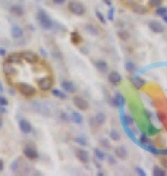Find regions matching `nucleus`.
Masks as SVG:
<instances>
[{
    "label": "nucleus",
    "mask_w": 167,
    "mask_h": 176,
    "mask_svg": "<svg viewBox=\"0 0 167 176\" xmlns=\"http://www.w3.org/2000/svg\"><path fill=\"white\" fill-rule=\"evenodd\" d=\"M53 2H54L56 5H63V3L66 2V0H53Z\"/></svg>",
    "instance_id": "nucleus-43"
},
{
    "label": "nucleus",
    "mask_w": 167,
    "mask_h": 176,
    "mask_svg": "<svg viewBox=\"0 0 167 176\" xmlns=\"http://www.w3.org/2000/svg\"><path fill=\"white\" fill-rule=\"evenodd\" d=\"M2 125H3V122H2V119H0V128H2Z\"/></svg>",
    "instance_id": "nucleus-51"
},
{
    "label": "nucleus",
    "mask_w": 167,
    "mask_h": 176,
    "mask_svg": "<svg viewBox=\"0 0 167 176\" xmlns=\"http://www.w3.org/2000/svg\"><path fill=\"white\" fill-rule=\"evenodd\" d=\"M100 142L106 147V148H110V144H109V141H106V140H100Z\"/></svg>",
    "instance_id": "nucleus-40"
},
{
    "label": "nucleus",
    "mask_w": 167,
    "mask_h": 176,
    "mask_svg": "<svg viewBox=\"0 0 167 176\" xmlns=\"http://www.w3.org/2000/svg\"><path fill=\"white\" fill-rule=\"evenodd\" d=\"M19 129L23 132V134H31L32 132V126L28 120L25 119H19Z\"/></svg>",
    "instance_id": "nucleus-10"
},
{
    "label": "nucleus",
    "mask_w": 167,
    "mask_h": 176,
    "mask_svg": "<svg viewBox=\"0 0 167 176\" xmlns=\"http://www.w3.org/2000/svg\"><path fill=\"white\" fill-rule=\"evenodd\" d=\"M161 164H163V167L167 170V159H166V157H163V159H161Z\"/></svg>",
    "instance_id": "nucleus-41"
},
{
    "label": "nucleus",
    "mask_w": 167,
    "mask_h": 176,
    "mask_svg": "<svg viewBox=\"0 0 167 176\" xmlns=\"http://www.w3.org/2000/svg\"><path fill=\"white\" fill-rule=\"evenodd\" d=\"M94 119H95V122H97V125L100 126V125H103L106 122V115L104 113H97Z\"/></svg>",
    "instance_id": "nucleus-23"
},
{
    "label": "nucleus",
    "mask_w": 167,
    "mask_h": 176,
    "mask_svg": "<svg viewBox=\"0 0 167 176\" xmlns=\"http://www.w3.org/2000/svg\"><path fill=\"white\" fill-rule=\"evenodd\" d=\"M67 9H69L70 13L78 15V16L85 15V6L81 2H78V0H72V2H69L67 3Z\"/></svg>",
    "instance_id": "nucleus-2"
},
{
    "label": "nucleus",
    "mask_w": 167,
    "mask_h": 176,
    "mask_svg": "<svg viewBox=\"0 0 167 176\" xmlns=\"http://www.w3.org/2000/svg\"><path fill=\"white\" fill-rule=\"evenodd\" d=\"M23 156H25L28 160H37L40 157V154H38L37 148H34L31 145H25L23 147Z\"/></svg>",
    "instance_id": "nucleus-5"
},
{
    "label": "nucleus",
    "mask_w": 167,
    "mask_h": 176,
    "mask_svg": "<svg viewBox=\"0 0 167 176\" xmlns=\"http://www.w3.org/2000/svg\"><path fill=\"white\" fill-rule=\"evenodd\" d=\"M155 13H157V15H160V16H163V15H166V13H167V8H157Z\"/></svg>",
    "instance_id": "nucleus-33"
},
{
    "label": "nucleus",
    "mask_w": 167,
    "mask_h": 176,
    "mask_svg": "<svg viewBox=\"0 0 167 176\" xmlns=\"http://www.w3.org/2000/svg\"><path fill=\"white\" fill-rule=\"evenodd\" d=\"M148 6L150 8H160L161 6V0H148Z\"/></svg>",
    "instance_id": "nucleus-29"
},
{
    "label": "nucleus",
    "mask_w": 167,
    "mask_h": 176,
    "mask_svg": "<svg viewBox=\"0 0 167 176\" xmlns=\"http://www.w3.org/2000/svg\"><path fill=\"white\" fill-rule=\"evenodd\" d=\"M0 113H2V115H5V113H6V109H5V106H0Z\"/></svg>",
    "instance_id": "nucleus-44"
},
{
    "label": "nucleus",
    "mask_w": 167,
    "mask_h": 176,
    "mask_svg": "<svg viewBox=\"0 0 167 176\" xmlns=\"http://www.w3.org/2000/svg\"><path fill=\"white\" fill-rule=\"evenodd\" d=\"M18 91L23 96V97H34L35 96V88L31 85V84H27V82H19L18 84Z\"/></svg>",
    "instance_id": "nucleus-3"
},
{
    "label": "nucleus",
    "mask_w": 167,
    "mask_h": 176,
    "mask_svg": "<svg viewBox=\"0 0 167 176\" xmlns=\"http://www.w3.org/2000/svg\"><path fill=\"white\" fill-rule=\"evenodd\" d=\"M163 19H164V22H167V13H166V15H163Z\"/></svg>",
    "instance_id": "nucleus-49"
},
{
    "label": "nucleus",
    "mask_w": 167,
    "mask_h": 176,
    "mask_svg": "<svg viewBox=\"0 0 167 176\" xmlns=\"http://www.w3.org/2000/svg\"><path fill=\"white\" fill-rule=\"evenodd\" d=\"M123 2H125L126 5H129V6H131V5H133V3H139L141 0H123Z\"/></svg>",
    "instance_id": "nucleus-36"
},
{
    "label": "nucleus",
    "mask_w": 167,
    "mask_h": 176,
    "mask_svg": "<svg viewBox=\"0 0 167 176\" xmlns=\"http://www.w3.org/2000/svg\"><path fill=\"white\" fill-rule=\"evenodd\" d=\"M110 138H111L113 141H120V134H119L117 131L111 129V132H110Z\"/></svg>",
    "instance_id": "nucleus-25"
},
{
    "label": "nucleus",
    "mask_w": 167,
    "mask_h": 176,
    "mask_svg": "<svg viewBox=\"0 0 167 176\" xmlns=\"http://www.w3.org/2000/svg\"><path fill=\"white\" fill-rule=\"evenodd\" d=\"M21 54H22V59L27 60L28 63H37V60H38L37 54L32 53V52H23V53H21Z\"/></svg>",
    "instance_id": "nucleus-12"
},
{
    "label": "nucleus",
    "mask_w": 167,
    "mask_h": 176,
    "mask_svg": "<svg viewBox=\"0 0 167 176\" xmlns=\"http://www.w3.org/2000/svg\"><path fill=\"white\" fill-rule=\"evenodd\" d=\"M160 153H161V154H167V150H161Z\"/></svg>",
    "instance_id": "nucleus-50"
},
{
    "label": "nucleus",
    "mask_w": 167,
    "mask_h": 176,
    "mask_svg": "<svg viewBox=\"0 0 167 176\" xmlns=\"http://www.w3.org/2000/svg\"><path fill=\"white\" fill-rule=\"evenodd\" d=\"M72 120H74L75 123H78V125H82V123H84V118H82L81 113H78V112H74V113H72Z\"/></svg>",
    "instance_id": "nucleus-22"
},
{
    "label": "nucleus",
    "mask_w": 167,
    "mask_h": 176,
    "mask_svg": "<svg viewBox=\"0 0 167 176\" xmlns=\"http://www.w3.org/2000/svg\"><path fill=\"white\" fill-rule=\"evenodd\" d=\"M94 154H95V157H97V160H104V159H106L104 153H103V151H100L98 148H95V150H94Z\"/></svg>",
    "instance_id": "nucleus-26"
},
{
    "label": "nucleus",
    "mask_w": 167,
    "mask_h": 176,
    "mask_svg": "<svg viewBox=\"0 0 167 176\" xmlns=\"http://www.w3.org/2000/svg\"><path fill=\"white\" fill-rule=\"evenodd\" d=\"M74 106L78 109V110H82V112H85V110H88V107H89V104H88V101L85 100V98H82V97H74Z\"/></svg>",
    "instance_id": "nucleus-6"
},
{
    "label": "nucleus",
    "mask_w": 167,
    "mask_h": 176,
    "mask_svg": "<svg viewBox=\"0 0 167 176\" xmlns=\"http://www.w3.org/2000/svg\"><path fill=\"white\" fill-rule=\"evenodd\" d=\"M131 10H132L133 13H139V15H144V13H147L148 8L142 6V5H139V3H133V5H131Z\"/></svg>",
    "instance_id": "nucleus-13"
},
{
    "label": "nucleus",
    "mask_w": 167,
    "mask_h": 176,
    "mask_svg": "<svg viewBox=\"0 0 167 176\" xmlns=\"http://www.w3.org/2000/svg\"><path fill=\"white\" fill-rule=\"evenodd\" d=\"M3 72H5V75L8 78H10V76H13L16 74V69L12 66V63H5L3 65Z\"/></svg>",
    "instance_id": "nucleus-16"
},
{
    "label": "nucleus",
    "mask_w": 167,
    "mask_h": 176,
    "mask_svg": "<svg viewBox=\"0 0 167 176\" xmlns=\"http://www.w3.org/2000/svg\"><path fill=\"white\" fill-rule=\"evenodd\" d=\"M0 54H2V56H5V54H6V52H5L3 49H0Z\"/></svg>",
    "instance_id": "nucleus-48"
},
{
    "label": "nucleus",
    "mask_w": 167,
    "mask_h": 176,
    "mask_svg": "<svg viewBox=\"0 0 167 176\" xmlns=\"http://www.w3.org/2000/svg\"><path fill=\"white\" fill-rule=\"evenodd\" d=\"M22 62V54L21 53H12L8 56L5 63H21Z\"/></svg>",
    "instance_id": "nucleus-14"
},
{
    "label": "nucleus",
    "mask_w": 167,
    "mask_h": 176,
    "mask_svg": "<svg viewBox=\"0 0 167 176\" xmlns=\"http://www.w3.org/2000/svg\"><path fill=\"white\" fill-rule=\"evenodd\" d=\"M131 82H132V87L136 88V90H141V88L144 87V84H145V81L142 79V78H139V76H132L131 78Z\"/></svg>",
    "instance_id": "nucleus-15"
},
{
    "label": "nucleus",
    "mask_w": 167,
    "mask_h": 176,
    "mask_svg": "<svg viewBox=\"0 0 167 176\" xmlns=\"http://www.w3.org/2000/svg\"><path fill=\"white\" fill-rule=\"evenodd\" d=\"M95 66H97V69L101 71L103 74H106L109 71V66H107V63L104 60H97V62H95Z\"/></svg>",
    "instance_id": "nucleus-20"
},
{
    "label": "nucleus",
    "mask_w": 167,
    "mask_h": 176,
    "mask_svg": "<svg viewBox=\"0 0 167 176\" xmlns=\"http://www.w3.org/2000/svg\"><path fill=\"white\" fill-rule=\"evenodd\" d=\"M117 34H119V37H120L122 40H128V38H129V34H128L125 30H120V31H119Z\"/></svg>",
    "instance_id": "nucleus-32"
},
{
    "label": "nucleus",
    "mask_w": 167,
    "mask_h": 176,
    "mask_svg": "<svg viewBox=\"0 0 167 176\" xmlns=\"http://www.w3.org/2000/svg\"><path fill=\"white\" fill-rule=\"evenodd\" d=\"M114 154H116V157L122 159V160H125L128 157V151H126L125 147H116L114 148Z\"/></svg>",
    "instance_id": "nucleus-17"
},
{
    "label": "nucleus",
    "mask_w": 167,
    "mask_h": 176,
    "mask_svg": "<svg viewBox=\"0 0 167 176\" xmlns=\"http://www.w3.org/2000/svg\"><path fill=\"white\" fill-rule=\"evenodd\" d=\"M136 172H138V173H139L141 176H144V175H145V172H144V170H142L141 167H136Z\"/></svg>",
    "instance_id": "nucleus-42"
},
{
    "label": "nucleus",
    "mask_w": 167,
    "mask_h": 176,
    "mask_svg": "<svg viewBox=\"0 0 167 176\" xmlns=\"http://www.w3.org/2000/svg\"><path fill=\"white\" fill-rule=\"evenodd\" d=\"M116 100H117L119 104H123V97H122L120 94H116Z\"/></svg>",
    "instance_id": "nucleus-37"
},
{
    "label": "nucleus",
    "mask_w": 167,
    "mask_h": 176,
    "mask_svg": "<svg viewBox=\"0 0 167 176\" xmlns=\"http://www.w3.org/2000/svg\"><path fill=\"white\" fill-rule=\"evenodd\" d=\"M109 82L113 84V85H119V84L122 82V76H120V74L116 72V71L110 72V74H109Z\"/></svg>",
    "instance_id": "nucleus-11"
},
{
    "label": "nucleus",
    "mask_w": 167,
    "mask_h": 176,
    "mask_svg": "<svg viewBox=\"0 0 167 176\" xmlns=\"http://www.w3.org/2000/svg\"><path fill=\"white\" fill-rule=\"evenodd\" d=\"M52 93L56 96V97H59V98H65L66 97V94H63L62 91H59V90H56V88H54V90H53V88H52Z\"/></svg>",
    "instance_id": "nucleus-31"
},
{
    "label": "nucleus",
    "mask_w": 167,
    "mask_h": 176,
    "mask_svg": "<svg viewBox=\"0 0 167 176\" xmlns=\"http://www.w3.org/2000/svg\"><path fill=\"white\" fill-rule=\"evenodd\" d=\"M125 66H126V71H128V72H133V71H136V66H135L133 62H126Z\"/></svg>",
    "instance_id": "nucleus-27"
},
{
    "label": "nucleus",
    "mask_w": 167,
    "mask_h": 176,
    "mask_svg": "<svg viewBox=\"0 0 167 176\" xmlns=\"http://www.w3.org/2000/svg\"><path fill=\"white\" fill-rule=\"evenodd\" d=\"M75 154H76V157H78V160H79L81 163H88V162H89V153H88L87 150L78 148V150L75 151Z\"/></svg>",
    "instance_id": "nucleus-8"
},
{
    "label": "nucleus",
    "mask_w": 167,
    "mask_h": 176,
    "mask_svg": "<svg viewBox=\"0 0 167 176\" xmlns=\"http://www.w3.org/2000/svg\"><path fill=\"white\" fill-rule=\"evenodd\" d=\"M0 106H8V100L3 96H0Z\"/></svg>",
    "instance_id": "nucleus-35"
},
{
    "label": "nucleus",
    "mask_w": 167,
    "mask_h": 176,
    "mask_svg": "<svg viewBox=\"0 0 167 176\" xmlns=\"http://www.w3.org/2000/svg\"><path fill=\"white\" fill-rule=\"evenodd\" d=\"M85 30L88 32H91L92 35H98V30L95 28V27H92V25H85Z\"/></svg>",
    "instance_id": "nucleus-28"
},
{
    "label": "nucleus",
    "mask_w": 167,
    "mask_h": 176,
    "mask_svg": "<svg viewBox=\"0 0 167 176\" xmlns=\"http://www.w3.org/2000/svg\"><path fill=\"white\" fill-rule=\"evenodd\" d=\"M10 34H12V37H13V38L19 40V38H22V35H23V31H22V28H21V27L15 25V27H12V30H10Z\"/></svg>",
    "instance_id": "nucleus-18"
},
{
    "label": "nucleus",
    "mask_w": 167,
    "mask_h": 176,
    "mask_svg": "<svg viewBox=\"0 0 167 176\" xmlns=\"http://www.w3.org/2000/svg\"><path fill=\"white\" fill-rule=\"evenodd\" d=\"M141 141H142V142H147V141H148L147 135H142V137H141Z\"/></svg>",
    "instance_id": "nucleus-45"
},
{
    "label": "nucleus",
    "mask_w": 167,
    "mask_h": 176,
    "mask_svg": "<svg viewBox=\"0 0 167 176\" xmlns=\"http://www.w3.org/2000/svg\"><path fill=\"white\" fill-rule=\"evenodd\" d=\"M113 18H114V9L110 8V10H109V19H113Z\"/></svg>",
    "instance_id": "nucleus-39"
},
{
    "label": "nucleus",
    "mask_w": 167,
    "mask_h": 176,
    "mask_svg": "<svg viewBox=\"0 0 167 176\" xmlns=\"http://www.w3.org/2000/svg\"><path fill=\"white\" fill-rule=\"evenodd\" d=\"M70 40H72V43L75 44V46H78V44H81L82 43V38H81V35L78 34V32H72V34H70Z\"/></svg>",
    "instance_id": "nucleus-21"
},
{
    "label": "nucleus",
    "mask_w": 167,
    "mask_h": 176,
    "mask_svg": "<svg viewBox=\"0 0 167 176\" xmlns=\"http://www.w3.org/2000/svg\"><path fill=\"white\" fill-rule=\"evenodd\" d=\"M95 15H97V18H98V21H100V22H103V24H106V18L101 15V12H100V10H97V12H95Z\"/></svg>",
    "instance_id": "nucleus-34"
},
{
    "label": "nucleus",
    "mask_w": 167,
    "mask_h": 176,
    "mask_svg": "<svg viewBox=\"0 0 167 176\" xmlns=\"http://www.w3.org/2000/svg\"><path fill=\"white\" fill-rule=\"evenodd\" d=\"M148 27H150V30H151L153 32H155V34H161V32L164 31V27L160 24L158 21H150V22H148Z\"/></svg>",
    "instance_id": "nucleus-9"
},
{
    "label": "nucleus",
    "mask_w": 167,
    "mask_h": 176,
    "mask_svg": "<svg viewBox=\"0 0 167 176\" xmlns=\"http://www.w3.org/2000/svg\"><path fill=\"white\" fill-rule=\"evenodd\" d=\"M5 169V163H3V160H0V172H2Z\"/></svg>",
    "instance_id": "nucleus-47"
},
{
    "label": "nucleus",
    "mask_w": 167,
    "mask_h": 176,
    "mask_svg": "<svg viewBox=\"0 0 167 176\" xmlns=\"http://www.w3.org/2000/svg\"><path fill=\"white\" fill-rule=\"evenodd\" d=\"M153 173H154V176H166L167 173L161 169V167H158V166H155L154 169H153Z\"/></svg>",
    "instance_id": "nucleus-24"
},
{
    "label": "nucleus",
    "mask_w": 167,
    "mask_h": 176,
    "mask_svg": "<svg viewBox=\"0 0 167 176\" xmlns=\"http://www.w3.org/2000/svg\"><path fill=\"white\" fill-rule=\"evenodd\" d=\"M62 90H63L65 93L74 94V93H76V85H75L72 81H69V79H63V81H62Z\"/></svg>",
    "instance_id": "nucleus-7"
},
{
    "label": "nucleus",
    "mask_w": 167,
    "mask_h": 176,
    "mask_svg": "<svg viewBox=\"0 0 167 176\" xmlns=\"http://www.w3.org/2000/svg\"><path fill=\"white\" fill-rule=\"evenodd\" d=\"M125 120H126V122H128L129 125H132V119H131L129 116H125Z\"/></svg>",
    "instance_id": "nucleus-46"
},
{
    "label": "nucleus",
    "mask_w": 167,
    "mask_h": 176,
    "mask_svg": "<svg viewBox=\"0 0 167 176\" xmlns=\"http://www.w3.org/2000/svg\"><path fill=\"white\" fill-rule=\"evenodd\" d=\"M157 116H158V119H160L161 122H166V116H164V113H163V112H158V115H157Z\"/></svg>",
    "instance_id": "nucleus-38"
},
{
    "label": "nucleus",
    "mask_w": 167,
    "mask_h": 176,
    "mask_svg": "<svg viewBox=\"0 0 167 176\" xmlns=\"http://www.w3.org/2000/svg\"><path fill=\"white\" fill-rule=\"evenodd\" d=\"M37 21H38V24L44 28V30H52L53 27H54V24H53V21L50 19V16L47 15L44 10H38L37 12Z\"/></svg>",
    "instance_id": "nucleus-1"
},
{
    "label": "nucleus",
    "mask_w": 167,
    "mask_h": 176,
    "mask_svg": "<svg viewBox=\"0 0 167 176\" xmlns=\"http://www.w3.org/2000/svg\"><path fill=\"white\" fill-rule=\"evenodd\" d=\"M38 88H40L41 91H50L52 88H53V78L50 75L40 78L38 79Z\"/></svg>",
    "instance_id": "nucleus-4"
},
{
    "label": "nucleus",
    "mask_w": 167,
    "mask_h": 176,
    "mask_svg": "<svg viewBox=\"0 0 167 176\" xmlns=\"http://www.w3.org/2000/svg\"><path fill=\"white\" fill-rule=\"evenodd\" d=\"M10 13L15 16H23V8L19 5H13V6H10Z\"/></svg>",
    "instance_id": "nucleus-19"
},
{
    "label": "nucleus",
    "mask_w": 167,
    "mask_h": 176,
    "mask_svg": "<svg viewBox=\"0 0 167 176\" xmlns=\"http://www.w3.org/2000/svg\"><path fill=\"white\" fill-rule=\"evenodd\" d=\"M75 141H76L78 144H81V145H88L87 138H85V137H82V135H81V137H76V138H75Z\"/></svg>",
    "instance_id": "nucleus-30"
}]
</instances>
